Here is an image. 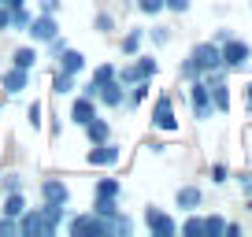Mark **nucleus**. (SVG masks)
I'll use <instances>...</instances> for the list:
<instances>
[{
  "instance_id": "1",
  "label": "nucleus",
  "mask_w": 252,
  "mask_h": 237,
  "mask_svg": "<svg viewBox=\"0 0 252 237\" xmlns=\"http://www.w3.org/2000/svg\"><path fill=\"white\" fill-rule=\"evenodd\" d=\"M215 67H222L219 63V45H215V41H204V45H197L193 52L186 56L182 74H186V78H204V74L215 71Z\"/></svg>"
},
{
  "instance_id": "2",
  "label": "nucleus",
  "mask_w": 252,
  "mask_h": 237,
  "mask_svg": "<svg viewBox=\"0 0 252 237\" xmlns=\"http://www.w3.org/2000/svg\"><path fill=\"white\" fill-rule=\"evenodd\" d=\"M67 230H71L74 237H82V234L115 237V222H111V219H104V215H96V211H89V215H74V219L67 222Z\"/></svg>"
},
{
  "instance_id": "3",
  "label": "nucleus",
  "mask_w": 252,
  "mask_h": 237,
  "mask_svg": "<svg viewBox=\"0 0 252 237\" xmlns=\"http://www.w3.org/2000/svg\"><path fill=\"white\" fill-rule=\"evenodd\" d=\"M219 63L226 67V71H241L245 63H249V45L237 37H222L219 41Z\"/></svg>"
},
{
  "instance_id": "4",
  "label": "nucleus",
  "mask_w": 252,
  "mask_h": 237,
  "mask_svg": "<svg viewBox=\"0 0 252 237\" xmlns=\"http://www.w3.org/2000/svg\"><path fill=\"white\" fill-rule=\"evenodd\" d=\"M189 104H193V118H208V115L215 111L212 93H208V82H204V78H193V86H189Z\"/></svg>"
},
{
  "instance_id": "5",
  "label": "nucleus",
  "mask_w": 252,
  "mask_h": 237,
  "mask_svg": "<svg viewBox=\"0 0 252 237\" xmlns=\"http://www.w3.org/2000/svg\"><path fill=\"white\" fill-rule=\"evenodd\" d=\"M156 74V59H145V56H137V63L123 67V71H115V78L123 82V86H134V82H145Z\"/></svg>"
},
{
  "instance_id": "6",
  "label": "nucleus",
  "mask_w": 252,
  "mask_h": 237,
  "mask_svg": "<svg viewBox=\"0 0 252 237\" xmlns=\"http://www.w3.org/2000/svg\"><path fill=\"white\" fill-rule=\"evenodd\" d=\"M145 226L152 230L156 237H171V234H178V226H174V219L167 211H159V207H145Z\"/></svg>"
},
{
  "instance_id": "7",
  "label": "nucleus",
  "mask_w": 252,
  "mask_h": 237,
  "mask_svg": "<svg viewBox=\"0 0 252 237\" xmlns=\"http://www.w3.org/2000/svg\"><path fill=\"white\" fill-rule=\"evenodd\" d=\"M152 126L156 130H178V118H174V104L171 96H156V108H152Z\"/></svg>"
},
{
  "instance_id": "8",
  "label": "nucleus",
  "mask_w": 252,
  "mask_h": 237,
  "mask_svg": "<svg viewBox=\"0 0 252 237\" xmlns=\"http://www.w3.org/2000/svg\"><path fill=\"white\" fill-rule=\"evenodd\" d=\"M26 30H30V37H33V41H52L56 33H60V23H56V15L41 11L37 19H30V26H26Z\"/></svg>"
},
{
  "instance_id": "9",
  "label": "nucleus",
  "mask_w": 252,
  "mask_h": 237,
  "mask_svg": "<svg viewBox=\"0 0 252 237\" xmlns=\"http://www.w3.org/2000/svg\"><path fill=\"white\" fill-rule=\"evenodd\" d=\"M86 159H89L93 167H115V163H119V145L100 141V145H93V148H89Z\"/></svg>"
},
{
  "instance_id": "10",
  "label": "nucleus",
  "mask_w": 252,
  "mask_h": 237,
  "mask_svg": "<svg viewBox=\"0 0 252 237\" xmlns=\"http://www.w3.org/2000/svg\"><path fill=\"white\" fill-rule=\"evenodd\" d=\"M0 86L8 89V93H23V89L30 86V71H23V67H11V71H4Z\"/></svg>"
},
{
  "instance_id": "11",
  "label": "nucleus",
  "mask_w": 252,
  "mask_h": 237,
  "mask_svg": "<svg viewBox=\"0 0 252 237\" xmlns=\"http://www.w3.org/2000/svg\"><path fill=\"white\" fill-rule=\"evenodd\" d=\"M93 115H96L93 96H78V100L71 104V122H74V126H86V122H89Z\"/></svg>"
},
{
  "instance_id": "12",
  "label": "nucleus",
  "mask_w": 252,
  "mask_h": 237,
  "mask_svg": "<svg viewBox=\"0 0 252 237\" xmlns=\"http://www.w3.org/2000/svg\"><path fill=\"white\" fill-rule=\"evenodd\" d=\"M96 96H100L108 108H123L126 89H123V82H119V78H111V82H104V86H100V93H96Z\"/></svg>"
},
{
  "instance_id": "13",
  "label": "nucleus",
  "mask_w": 252,
  "mask_h": 237,
  "mask_svg": "<svg viewBox=\"0 0 252 237\" xmlns=\"http://www.w3.org/2000/svg\"><path fill=\"white\" fill-rule=\"evenodd\" d=\"M56 59H60V71H67V74H82L86 71V56L74 52V48H63Z\"/></svg>"
},
{
  "instance_id": "14",
  "label": "nucleus",
  "mask_w": 252,
  "mask_h": 237,
  "mask_svg": "<svg viewBox=\"0 0 252 237\" xmlns=\"http://www.w3.org/2000/svg\"><path fill=\"white\" fill-rule=\"evenodd\" d=\"M67 197H71V193H67V185L56 182V178H48V182L41 185V200H45V204H67Z\"/></svg>"
},
{
  "instance_id": "15",
  "label": "nucleus",
  "mask_w": 252,
  "mask_h": 237,
  "mask_svg": "<svg viewBox=\"0 0 252 237\" xmlns=\"http://www.w3.org/2000/svg\"><path fill=\"white\" fill-rule=\"evenodd\" d=\"M86 137H89V145H100V141H111V126H108V118H89L86 122Z\"/></svg>"
},
{
  "instance_id": "16",
  "label": "nucleus",
  "mask_w": 252,
  "mask_h": 237,
  "mask_svg": "<svg viewBox=\"0 0 252 237\" xmlns=\"http://www.w3.org/2000/svg\"><path fill=\"white\" fill-rule=\"evenodd\" d=\"M200 200H204V193H200L197 185H182V189H178V197H174V204H178V207H186V211H197V207H200Z\"/></svg>"
},
{
  "instance_id": "17",
  "label": "nucleus",
  "mask_w": 252,
  "mask_h": 237,
  "mask_svg": "<svg viewBox=\"0 0 252 237\" xmlns=\"http://www.w3.org/2000/svg\"><path fill=\"white\" fill-rule=\"evenodd\" d=\"M19 234H26V237L45 234V226H41V211H23V215H19Z\"/></svg>"
},
{
  "instance_id": "18",
  "label": "nucleus",
  "mask_w": 252,
  "mask_h": 237,
  "mask_svg": "<svg viewBox=\"0 0 252 237\" xmlns=\"http://www.w3.org/2000/svg\"><path fill=\"white\" fill-rule=\"evenodd\" d=\"M145 100H149V78H145V82H134V89L123 96L126 108H137V104H145Z\"/></svg>"
},
{
  "instance_id": "19",
  "label": "nucleus",
  "mask_w": 252,
  "mask_h": 237,
  "mask_svg": "<svg viewBox=\"0 0 252 237\" xmlns=\"http://www.w3.org/2000/svg\"><path fill=\"white\" fill-rule=\"evenodd\" d=\"M0 211H4V215H11V219H19V215L26 211V200H23V189H19V193H8V197H4V207H0Z\"/></svg>"
},
{
  "instance_id": "20",
  "label": "nucleus",
  "mask_w": 252,
  "mask_h": 237,
  "mask_svg": "<svg viewBox=\"0 0 252 237\" xmlns=\"http://www.w3.org/2000/svg\"><path fill=\"white\" fill-rule=\"evenodd\" d=\"M33 63H37V52H33L30 45H26V48H15V52H11V67H23V71H30Z\"/></svg>"
},
{
  "instance_id": "21",
  "label": "nucleus",
  "mask_w": 252,
  "mask_h": 237,
  "mask_svg": "<svg viewBox=\"0 0 252 237\" xmlns=\"http://www.w3.org/2000/svg\"><path fill=\"white\" fill-rule=\"evenodd\" d=\"M93 211L104 215V219H111V215L119 211V204H115V197H96V200H93Z\"/></svg>"
},
{
  "instance_id": "22",
  "label": "nucleus",
  "mask_w": 252,
  "mask_h": 237,
  "mask_svg": "<svg viewBox=\"0 0 252 237\" xmlns=\"http://www.w3.org/2000/svg\"><path fill=\"white\" fill-rule=\"evenodd\" d=\"M178 230H182L186 237H204V219H197V215H189V219L182 222Z\"/></svg>"
},
{
  "instance_id": "23",
  "label": "nucleus",
  "mask_w": 252,
  "mask_h": 237,
  "mask_svg": "<svg viewBox=\"0 0 252 237\" xmlns=\"http://www.w3.org/2000/svg\"><path fill=\"white\" fill-rule=\"evenodd\" d=\"M141 41H145V33H141V30H130V33L123 37V45H119V48H123L126 56H134L137 48H141Z\"/></svg>"
},
{
  "instance_id": "24",
  "label": "nucleus",
  "mask_w": 252,
  "mask_h": 237,
  "mask_svg": "<svg viewBox=\"0 0 252 237\" xmlns=\"http://www.w3.org/2000/svg\"><path fill=\"white\" fill-rule=\"evenodd\" d=\"M111 78H115V67H111V63H100V67L93 71V78H89V82H93L96 93H100V86H104V82H111Z\"/></svg>"
},
{
  "instance_id": "25",
  "label": "nucleus",
  "mask_w": 252,
  "mask_h": 237,
  "mask_svg": "<svg viewBox=\"0 0 252 237\" xmlns=\"http://www.w3.org/2000/svg\"><path fill=\"white\" fill-rule=\"evenodd\" d=\"M52 89H56V93H71V89H74V74H67V71H56Z\"/></svg>"
},
{
  "instance_id": "26",
  "label": "nucleus",
  "mask_w": 252,
  "mask_h": 237,
  "mask_svg": "<svg viewBox=\"0 0 252 237\" xmlns=\"http://www.w3.org/2000/svg\"><path fill=\"white\" fill-rule=\"evenodd\" d=\"M219 234H226V222H222L219 215H208L204 219V237H219Z\"/></svg>"
},
{
  "instance_id": "27",
  "label": "nucleus",
  "mask_w": 252,
  "mask_h": 237,
  "mask_svg": "<svg viewBox=\"0 0 252 237\" xmlns=\"http://www.w3.org/2000/svg\"><path fill=\"white\" fill-rule=\"evenodd\" d=\"M30 11L23 8V4H19V8H11V26H15V30H26V26H30Z\"/></svg>"
},
{
  "instance_id": "28",
  "label": "nucleus",
  "mask_w": 252,
  "mask_h": 237,
  "mask_svg": "<svg viewBox=\"0 0 252 237\" xmlns=\"http://www.w3.org/2000/svg\"><path fill=\"white\" fill-rule=\"evenodd\" d=\"M96 197H115L119 200V182L115 178H100L96 182Z\"/></svg>"
},
{
  "instance_id": "29",
  "label": "nucleus",
  "mask_w": 252,
  "mask_h": 237,
  "mask_svg": "<svg viewBox=\"0 0 252 237\" xmlns=\"http://www.w3.org/2000/svg\"><path fill=\"white\" fill-rule=\"evenodd\" d=\"M137 11H145V15H159V11H163V0H137Z\"/></svg>"
},
{
  "instance_id": "30",
  "label": "nucleus",
  "mask_w": 252,
  "mask_h": 237,
  "mask_svg": "<svg viewBox=\"0 0 252 237\" xmlns=\"http://www.w3.org/2000/svg\"><path fill=\"white\" fill-rule=\"evenodd\" d=\"M8 234H19V219L4 215V219H0V237H8Z\"/></svg>"
},
{
  "instance_id": "31",
  "label": "nucleus",
  "mask_w": 252,
  "mask_h": 237,
  "mask_svg": "<svg viewBox=\"0 0 252 237\" xmlns=\"http://www.w3.org/2000/svg\"><path fill=\"white\" fill-rule=\"evenodd\" d=\"M23 189V178L19 174H4V193H19Z\"/></svg>"
},
{
  "instance_id": "32",
  "label": "nucleus",
  "mask_w": 252,
  "mask_h": 237,
  "mask_svg": "<svg viewBox=\"0 0 252 237\" xmlns=\"http://www.w3.org/2000/svg\"><path fill=\"white\" fill-rule=\"evenodd\" d=\"M149 37H152V45H159V48H163L167 41H171V33H167L163 26H152V33H149Z\"/></svg>"
},
{
  "instance_id": "33",
  "label": "nucleus",
  "mask_w": 252,
  "mask_h": 237,
  "mask_svg": "<svg viewBox=\"0 0 252 237\" xmlns=\"http://www.w3.org/2000/svg\"><path fill=\"white\" fill-rule=\"evenodd\" d=\"M163 8H167V11H178V15H182V11H189V0H163Z\"/></svg>"
},
{
  "instance_id": "34",
  "label": "nucleus",
  "mask_w": 252,
  "mask_h": 237,
  "mask_svg": "<svg viewBox=\"0 0 252 237\" xmlns=\"http://www.w3.org/2000/svg\"><path fill=\"white\" fill-rule=\"evenodd\" d=\"M63 48H67V41H63V37H60V33H56V37H52V41H48V56H60V52H63Z\"/></svg>"
},
{
  "instance_id": "35",
  "label": "nucleus",
  "mask_w": 252,
  "mask_h": 237,
  "mask_svg": "<svg viewBox=\"0 0 252 237\" xmlns=\"http://www.w3.org/2000/svg\"><path fill=\"white\" fill-rule=\"evenodd\" d=\"M226 178H230V171H226L222 163H215V167H212V182H219V185H222Z\"/></svg>"
},
{
  "instance_id": "36",
  "label": "nucleus",
  "mask_w": 252,
  "mask_h": 237,
  "mask_svg": "<svg viewBox=\"0 0 252 237\" xmlns=\"http://www.w3.org/2000/svg\"><path fill=\"white\" fill-rule=\"evenodd\" d=\"M26 118H30V126H41V104H30V108H26Z\"/></svg>"
},
{
  "instance_id": "37",
  "label": "nucleus",
  "mask_w": 252,
  "mask_h": 237,
  "mask_svg": "<svg viewBox=\"0 0 252 237\" xmlns=\"http://www.w3.org/2000/svg\"><path fill=\"white\" fill-rule=\"evenodd\" d=\"M11 26V8H4V4H0V33L8 30Z\"/></svg>"
},
{
  "instance_id": "38",
  "label": "nucleus",
  "mask_w": 252,
  "mask_h": 237,
  "mask_svg": "<svg viewBox=\"0 0 252 237\" xmlns=\"http://www.w3.org/2000/svg\"><path fill=\"white\" fill-rule=\"evenodd\" d=\"M41 11H48V15H56V11H60V0H41Z\"/></svg>"
},
{
  "instance_id": "39",
  "label": "nucleus",
  "mask_w": 252,
  "mask_h": 237,
  "mask_svg": "<svg viewBox=\"0 0 252 237\" xmlns=\"http://www.w3.org/2000/svg\"><path fill=\"white\" fill-rule=\"evenodd\" d=\"M96 30L108 33V30H111V15H96Z\"/></svg>"
},
{
  "instance_id": "40",
  "label": "nucleus",
  "mask_w": 252,
  "mask_h": 237,
  "mask_svg": "<svg viewBox=\"0 0 252 237\" xmlns=\"http://www.w3.org/2000/svg\"><path fill=\"white\" fill-rule=\"evenodd\" d=\"M4 8H19V4H26V0H0Z\"/></svg>"
},
{
  "instance_id": "41",
  "label": "nucleus",
  "mask_w": 252,
  "mask_h": 237,
  "mask_svg": "<svg viewBox=\"0 0 252 237\" xmlns=\"http://www.w3.org/2000/svg\"><path fill=\"white\" fill-rule=\"evenodd\" d=\"M245 100H249V108H252V82H249V89H245Z\"/></svg>"
},
{
  "instance_id": "42",
  "label": "nucleus",
  "mask_w": 252,
  "mask_h": 237,
  "mask_svg": "<svg viewBox=\"0 0 252 237\" xmlns=\"http://www.w3.org/2000/svg\"><path fill=\"white\" fill-rule=\"evenodd\" d=\"M249 189H252V182H249Z\"/></svg>"
}]
</instances>
